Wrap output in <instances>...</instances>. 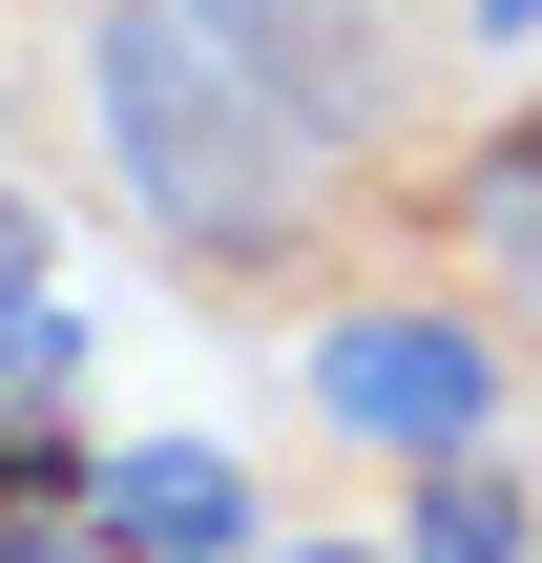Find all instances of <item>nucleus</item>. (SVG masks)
<instances>
[{
	"instance_id": "f257e3e1",
	"label": "nucleus",
	"mask_w": 542,
	"mask_h": 563,
	"mask_svg": "<svg viewBox=\"0 0 542 563\" xmlns=\"http://www.w3.org/2000/svg\"><path fill=\"white\" fill-rule=\"evenodd\" d=\"M84 125H104V188L167 272L209 292H272L334 251L376 125H397V42L355 0H104L84 21Z\"/></svg>"
},
{
	"instance_id": "f03ea898",
	"label": "nucleus",
	"mask_w": 542,
	"mask_h": 563,
	"mask_svg": "<svg viewBox=\"0 0 542 563\" xmlns=\"http://www.w3.org/2000/svg\"><path fill=\"white\" fill-rule=\"evenodd\" d=\"M313 418L376 439V460H480V418H501V334L439 313V292H355V313L313 334Z\"/></svg>"
},
{
	"instance_id": "7ed1b4c3",
	"label": "nucleus",
	"mask_w": 542,
	"mask_h": 563,
	"mask_svg": "<svg viewBox=\"0 0 542 563\" xmlns=\"http://www.w3.org/2000/svg\"><path fill=\"white\" fill-rule=\"evenodd\" d=\"M84 543L104 563H230L251 543V481L209 439H125V460H84Z\"/></svg>"
},
{
	"instance_id": "20e7f679",
	"label": "nucleus",
	"mask_w": 542,
	"mask_h": 563,
	"mask_svg": "<svg viewBox=\"0 0 542 563\" xmlns=\"http://www.w3.org/2000/svg\"><path fill=\"white\" fill-rule=\"evenodd\" d=\"M460 230H480V272H501V292L542 313V104L501 125V146H480V167H460Z\"/></svg>"
},
{
	"instance_id": "39448f33",
	"label": "nucleus",
	"mask_w": 542,
	"mask_h": 563,
	"mask_svg": "<svg viewBox=\"0 0 542 563\" xmlns=\"http://www.w3.org/2000/svg\"><path fill=\"white\" fill-rule=\"evenodd\" d=\"M397 563H522V481L501 460H418V543Z\"/></svg>"
},
{
	"instance_id": "423d86ee",
	"label": "nucleus",
	"mask_w": 542,
	"mask_h": 563,
	"mask_svg": "<svg viewBox=\"0 0 542 563\" xmlns=\"http://www.w3.org/2000/svg\"><path fill=\"white\" fill-rule=\"evenodd\" d=\"M63 355H84V334H63L42 272H21V292H0V397H63Z\"/></svg>"
},
{
	"instance_id": "0eeeda50",
	"label": "nucleus",
	"mask_w": 542,
	"mask_h": 563,
	"mask_svg": "<svg viewBox=\"0 0 542 563\" xmlns=\"http://www.w3.org/2000/svg\"><path fill=\"white\" fill-rule=\"evenodd\" d=\"M460 21H480V42H542V0H460Z\"/></svg>"
},
{
	"instance_id": "6e6552de",
	"label": "nucleus",
	"mask_w": 542,
	"mask_h": 563,
	"mask_svg": "<svg viewBox=\"0 0 542 563\" xmlns=\"http://www.w3.org/2000/svg\"><path fill=\"white\" fill-rule=\"evenodd\" d=\"M0 292H21V188H0Z\"/></svg>"
},
{
	"instance_id": "1a4fd4ad",
	"label": "nucleus",
	"mask_w": 542,
	"mask_h": 563,
	"mask_svg": "<svg viewBox=\"0 0 542 563\" xmlns=\"http://www.w3.org/2000/svg\"><path fill=\"white\" fill-rule=\"evenodd\" d=\"M292 563H355V543H292Z\"/></svg>"
}]
</instances>
